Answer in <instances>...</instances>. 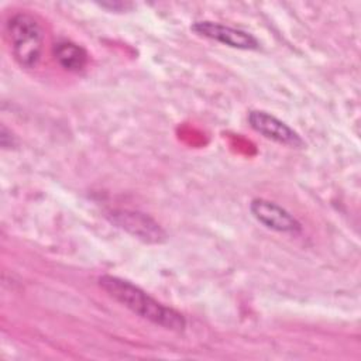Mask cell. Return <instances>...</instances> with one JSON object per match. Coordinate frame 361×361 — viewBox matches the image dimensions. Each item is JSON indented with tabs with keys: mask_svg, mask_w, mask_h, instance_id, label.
Returning a JSON list of instances; mask_svg holds the SVG:
<instances>
[{
	"mask_svg": "<svg viewBox=\"0 0 361 361\" xmlns=\"http://www.w3.org/2000/svg\"><path fill=\"white\" fill-rule=\"evenodd\" d=\"M99 285L116 302L155 326L172 331L185 330L186 320L182 313L158 302L133 282L113 275H102Z\"/></svg>",
	"mask_w": 361,
	"mask_h": 361,
	"instance_id": "cell-1",
	"label": "cell"
},
{
	"mask_svg": "<svg viewBox=\"0 0 361 361\" xmlns=\"http://www.w3.org/2000/svg\"><path fill=\"white\" fill-rule=\"evenodd\" d=\"M6 32L17 63L27 69L35 68L44 49V30L38 20L28 13H17L8 18Z\"/></svg>",
	"mask_w": 361,
	"mask_h": 361,
	"instance_id": "cell-2",
	"label": "cell"
},
{
	"mask_svg": "<svg viewBox=\"0 0 361 361\" xmlns=\"http://www.w3.org/2000/svg\"><path fill=\"white\" fill-rule=\"evenodd\" d=\"M190 30L204 38L220 42L230 48L244 49V51H257L261 48L259 41L248 31L234 28L216 21H196L190 25Z\"/></svg>",
	"mask_w": 361,
	"mask_h": 361,
	"instance_id": "cell-3",
	"label": "cell"
},
{
	"mask_svg": "<svg viewBox=\"0 0 361 361\" xmlns=\"http://www.w3.org/2000/svg\"><path fill=\"white\" fill-rule=\"evenodd\" d=\"M248 124L262 137L281 145L292 148H302L305 145L302 137L292 127L268 111L251 110L248 113Z\"/></svg>",
	"mask_w": 361,
	"mask_h": 361,
	"instance_id": "cell-4",
	"label": "cell"
},
{
	"mask_svg": "<svg viewBox=\"0 0 361 361\" xmlns=\"http://www.w3.org/2000/svg\"><path fill=\"white\" fill-rule=\"evenodd\" d=\"M250 212L258 223L269 230L283 234H298L302 230L299 220L275 202L261 197L252 199L250 203Z\"/></svg>",
	"mask_w": 361,
	"mask_h": 361,
	"instance_id": "cell-5",
	"label": "cell"
},
{
	"mask_svg": "<svg viewBox=\"0 0 361 361\" xmlns=\"http://www.w3.org/2000/svg\"><path fill=\"white\" fill-rule=\"evenodd\" d=\"M113 224L145 243H162L166 238L164 228L149 216L134 210H113L109 214Z\"/></svg>",
	"mask_w": 361,
	"mask_h": 361,
	"instance_id": "cell-6",
	"label": "cell"
},
{
	"mask_svg": "<svg viewBox=\"0 0 361 361\" xmlns=\"http://www.w3.org/2000/svg\"><path fill=\"white\" fill-rule=\"evenodd\" d=\"M54 58L61 68L69 72H82L89 61L86 49L68 39H61L54 45Z\"/></svg>",
	"mask_w": 361,
	"mask_h": 361,
	"instance_id": "cell-7",
	"label": "cell"
},
{
	"mask_svg": "<svg viewBox=\"0 0 361 361\" xmlns=\"http://www.w3.org/2000/svg\"><path fill=\"white\" fill-rule=\"evenodd\" d=\"M0 142L3 148H11L16 145V138L11 134V131H8L6 128V126H1V134H0Z\"/></svg>",
	"mask_w": 361,
	"mask_h": 361,
	"instance_id": "cell-8",
	"label": "cell"
}]
</instances>
